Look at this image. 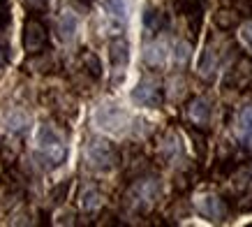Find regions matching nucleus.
I'll list each match as a JSON object with an SVG mask.
<instances>
[{
    "instance_id": "f257e3e1",
    "label": "nucleus",
    "mask_w": 252,
    "mask_h": 227,
    "mask_svg": "<svg viewBox=\"0 0 252 227\" xmlns=\"http://www.w3.org/2000/svg\"><path fill=\"white\" fill-rule=\"evenodd\" d=\"M67 158V149L63 144L61 135L51 125H39L37 130V160L46 169L63 165V160Z\"/></svg>"
},
{
    "instance_id": "f03ea898",
    "label": "nucleus",
    "mask_w": 252,
    "mask_h": 227,
    "mask_svg": "<svg viewBox=\"0 0 252 227\" xmlns=\"http://www.w3.org/2000/svg\"><path fill=\"white\" fill-rule=\"evenodd\" d=\"M158 195H160V183L155 181V179H139V181L127 190L125 204H127V209H132V211L146 213L153 209Z\"/></svg>"
},
{
    "instance_id": "7ed1b4c3",
    "label": "nucleus",
    "mask_w": 252,
    "mask_h": 227,
    "mask_svg": "<svg viewBox=\"0 0 252 227\" xmlns=\"http://www.w3.org/2000/svg\"><path fill=\"white\" fill-rule=\"evenodd\" d=\"M86 160H88V165L93 169H97V172H109V169H114L118 165V151L114 149L111 142L107 139H91L88 146H86Z\"/></svg>"
},
{
    "instance_id": "20e7f679",
    "label": "nucleus",
    "mask_w": 252,
    "mask_h": 227,
    "mask_svg": "<svg viewBox=\"0 0 252 227\" xmlns=\"http://www.w3.org/2000/svg\"><path fill=\"white\" fill-rule=\"evenodd\" d=\"M162 100H164L162 98V86L153 76H144V79L134 86V91H132V102H137V105H141V107L155 109V107L162 105Z\"/></svg>"
},
{
    "instance_id": "39448f33",
    "label": "nucleus",
    "mask_w": 252,
    "mask_h": 227,
    "mask_svg": "<svg viewBox=\"0 0 252 227\" xmlns=\"http://www.w3.org/2000/svg\"><path fill=\"white\" fill-rule=\"evenodd\" d=\"M46 39H49L46 26L39 21V19L31 16V19L26 21V26H23V49L31 53V56L42 53V49L46 46Z\"/></svg>"
},
{
    "instance_id": "423d86ee",
    "label": "nucleus",
    "mask_w": 252,
    "mask_h": 227,
    "mask_svg": "<svg viewBox=\"0 0 252 227\" xmlns=\"http://www.w3.org/2000/svg\"><path fill=\"white\" fill-rule=\"evenodd\" d=\"M197 211L204 216L206 220L211 223H220V220L227 218V204H224V199L215 195H201L197 197Z\"/></svg>"
},
{
    "instance_id": "0eeeda50",
    "label": "nucleus",
    "mask_w": 252,
    "mask_h": 227,
    "mask_svg": "<svg viewBox=\"0 0 252 227\" xmlns=\"http://www.w3.org/2000/svg\"><path fill=\"white\" fill-rule=\"evenodd\" d=\"M97 123L102 125V128L107 130H121L125 123H127V114L121 112L118 107H111V105H104L102 109L97 112Z\"/></svg>"
},
{
    "instance_id": "6e6552de",
    "label": "nucleus",
    "mask_w": 252,
    "mask_h": 227,
    "mask_svg": "<svg viewBox=\"0 0 252 227\" xmlns=\"http://www.w3.org/2000/svg\"><path fill=\"white\" fill-rule=\"evenodd\" d=\"M109 56H111V65L123 75V70L130 61V44L125 38H114L109 44Z\"/></svg>"
},
{
    "instance_id": "1a4fd4ad",
    "label": "nucleus",
    "mask_w": 252,
    "mask_h": 227,
    "mask_svg": "<svg viewBox=\"0 0 252 227\" xmlns=\"http://www.w3.org/2000/svg\"><path fill=\"white\" fill-rule=\"evenodd\" d=\"M188 116H190V121L197 125V128H206L208 121H211V107L204 98H194L188 107Z\"/></svg>"
},
{
    "instance_id": "9d476101",
    "label": "nucleus",
    "mask_w": 252,
    "mask_h": 227,
    "mask_svg": "<svg viewBox=\"0 0 252 227\" xmlns=\"http://www.w3.org/2000/svg\"><path fill=\"white\" fill-rule=\"evenodd\" d=\"M144 26L148 33H162L167 28V14L158 7H146L144 9Z\"/></svg>"
},
{
    "instance_id": "9b49d317",
    "label": "nucleus",
    "mask_w": 252,
    "mask_h": 227,
    "mask_svg": "<svg viewBox=\"0 0 252 227\" xmlns=\"http://www.w3.org/2000/svg\"><path fill=\"white\" fill-rule=\"evenodd\" d=\"M174 7L178 14L183 16H192V23L194 19H201V12H204V0H174Z\"/></svg>"
},
{
    "instance_id": "f8f14e48",
    "label": "nucleus",
    "mask_w": 252,
    "mask_h": 227,
    "mask_svg": "<svg viewBox=\"0 0 252 227\" xmlns=\"http://www.w3.org/2000/svg\"><path fill=\"white\" fill-rule=\"evenodd\" d=\"M215 70H218V56H215L213 46H206L201 53V61H199V75L204 79H213Z\"/></svg>"
},
{
    "instance_id": "ddd939ff",
    "label": "nucleus",
    "mask_w": 252,
    "mask_h": 227,
    "mask_svg": "<svg viewBox=\"0 0 252 227\" xmlns=\"http://www.w3.org/2000/svg\"><path fill=\"white\" fill-rule=\"evenodd\" d=\"M144 61L151 65V68H160L167 61V44L164 42H155V44L146 46L144 51Z\"/></svg>"
},
{
    "instance_id": "4468645a",
    "label": "nucleus",
    "mask_w": 252,
    "mask_h": 227,
    "mask_svg": "<svg viewBox=\"0 0 252 227\" xmlns=\"http://www.w3.org/2000/svg\"><path fill=\"white\" fill-rule=\"evenodd\" d=\"M58 33H61L63 42H72L74 35H77V16L72 12H63L61 19H58Z\"/></svg>"
},
{
    "instance_id": "2eb2a0df",
    "label": "nucleus",
    "mask_w": 252,
    "mask_h": 227,
    "mask_svg": "<svg viewBox=\"0 0 252 227\" xmlns=\"http://www.w3.org/2000/svg\"><path fill=\"white\" fill-rule=\"evenodd\" d=\"M238 132L243 137V142L252 144V105L243 107L238 114Z\"/></svg>"
},
{
    "instance_id": "dca6fc26",
    "label": "nucleus",
    "mask_w": 252,
    "mask_h": 227,
    "mask_svg": "<svg viewBox=\"0 0 252 227\" xmlns=\"http://www.w3.org/2000/svg\"><path fill=\"white\" fill-rule=\"evenodd\" d=\"M99 206H102V195H99L97 188H86L84 192H81V209H84L86 213H93L97 211Z\"/></svg>"
},
{
    "instance_id": "f3484780",
    "label": "nucleus",
    "mask_w": 252,
    "mask_h": 227,
    "mask_svg": "<svg viewBox=\"0 0 252 227\" xmlns=\"http://www.w3.org/2000/svg\"><path fill=\"white\" fill-rule=\"evenodd\" d=\"M81 63H84V70L93 76V79H99V75H102V63H99V58L95 53L84 51L81 53Z\"/></svg>"
},
{
    "instance_id": "a211bd4d",
    "label": "nucleus",
    "mask_w": 252,
    "mask_h": 227,
    "mask_svg": "<svg viewBox=\"0 0 252 227\" xmlns=\"http://www.w3.org/2000/svg\"><path fill=\"white\" fill-rule=\"evenodd\" d=\"M236 23H238V14H236V12L220 9V12L215 14V26H218V28H222V31H231Z\"/></svg>"
},
{
    "instance_id": "6ab92c4d",
    "label": "nucleus",
    "mask_w": 252,
    "mask_h": 227,
    "mask_svg": "<svg viewBox=\"0 0 252 227\" xmlns=\"http://www.w3.org/2000/svg\"><path fill=\"white\" fill-rule=\"evenodd\" d=\"M178 153H181V142H178V137L174 132H169L167 139L162 142V155L167 160H174Z\"/></svg>"
},
{
    "instance_id": "aec40b11",
    "label": "nucleus",
    "mask_w": 252,
    "mask_h": 227,
    "mask_svg": "<svg viewBox=\"0 0 252 227\" xmlns=\"http://www.w3.org/2000/svg\"><path fill=\"white\" fill-rule=\"evenodd\" d=\"M7 125H9V130H14V132H23V130L28 128V116L21 114V112L12 114V116L7 118Z\"/></svg>"
},
{
    "instance_id": "412c9836",
    "label": "nucleus",
    "mask_w": 252,
    "mask_h": 227,
    "mask_svg": "<svg viewBox=\"0 0 252 227\" xmlns=\"http://www.w3.org/2000/svg\"><path fill=\"white\" fill-rule=\"evenodd\" d=\"M109 14L116 16V19H125V2L123 0H104Z\"/></svg>"
},
{
    "instance_id": "4be33fe9",
    "label": "nucleus",
    "mask_w": 252,
    "mask_h": 227,
    "mask_svg": "<svg viewBox=\"0 0 252 227\" xmlns=\"http://www.w3.org/2000/svg\"><path fill=\"white\" fill-rule=\"evenodd\" d=\"M67 190H69V181H63L61 186H58V188H54V192H51V202H54V204H61V202H65Z\"/></svg>"
},
{
    "instance_id": "5701e85b",
    "label": "nucleus",
    "mask_w": 252,
    "mask_h": 227,
    "mask_svg": "<svg viewBox=\"0 0 252 227\" xmlns=\"http://www.w3.org/2000/svg\"><path fill=\"white\" fill-rule=\"evenodd\" d=\"M192 139H194V144H197L199 160H204V158H206V137L201 135L199 130H192Z\"/></svg>"
},
{
    "instance_id": "b1692460",
    "label": "nucleus",
    "mask_w": 252,
    "mask_h": 227,
    "mask_svg": "<svg viewBox=\"0 0 252 227\" xmlns=\"http://www.w3.org/2000/svg\"><path fill=\"white\" fill-rule=\"evenodd\" d=\"M188 58H190V44H188V42H181V44L176 46V63H178V65H185Z\"/></svg>"
},
{
    "instance_id": "393cba45",
    "label": "nucleus",
    "mask_w": 252,
    "mask_h": 227,
    "mask_svg": "<svg viewBox=\"0 0 252 227\" xmlns=\"http://www.w3.org/2000/svg\"><path fill=\"white\" fill-rule=\"evenodd\" d=\"M23 5L28 9H32V12H42V9H46L49 0H23Z\"/></svg>"
},
{
    "instance_id": "a878e982",
    "label": "nucleus",
    "mask_w": 252,
    "mask_h": 227,
    "mask_svg": "<svg viewBox=\"0 0 252 227\" xmlns=\"http://www.w3.org/2000/svg\"><path fill=\"white\" fill-rule=\"evenodd\" d=\"M241 38H243V42L252 49V21H250V23H245L243 28H241Z\"/></svg>"
}]
</instances>
